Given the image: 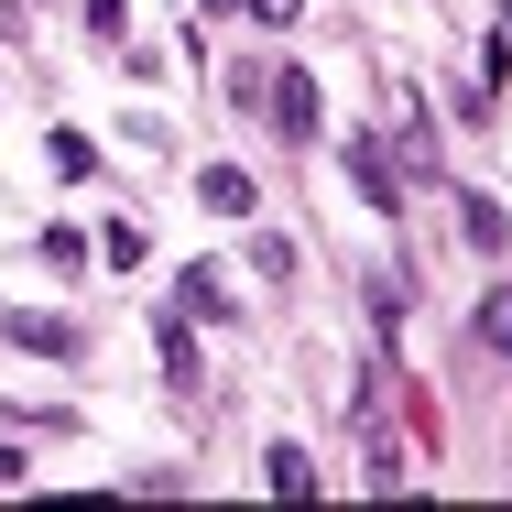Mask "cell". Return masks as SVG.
Masks as SVG:
<instances>
[{"mask_svg": "<svg viewBox=\"0 0 512 512\" xmlns=\"http://www.w3.org/2000/svg\"><path fill=\"white\" fill-rule=\"evenodd\" d=\"M197 197L218 207V218H251V207H262V186H251L240 164H207V175H197Z\"/></svg>", "mask_w": 512, "mask_h": 512, "instance_id": "cell-1", "label": "cell"}, {"mask_svg": "<svg viewBox=\"0 0 512 512\" xmlns=\"http://www.w3.org/2000/svg\"><path fill=\"white\" fill-rule=\"evenodd\" d=\"M262 120H273L284 142H306V131H316V77H284V88H273V109H262Z\"/></svg>", "mask_w": 512, "mask_h": 512, "instance_id": "cell-2", "label": "cell"}, {"mask_svg": "<svg viewBox=\"0 0 512 512\" xmlns=\"http://www.w3.org/2000/svg\"><path fill=\"white\" fill-rule=\"evenodd\" d=\"M11 349H33V360H77V327H66V316H11Z\"/></svg>", "mask_w": 512, "mask_h": 512, "instance_id": "cell-3", "label": "cell"}, {"mask_svg": "<svg viewBox=\"0 0 512 512\" xmlns=\"http://www.w3.org/2000/svg\"><path fill=\"white\" fill-rule=\"evenodd\" d=\"M349 175H360V197H371V207H404V197H393V153H382L371 131L349 142Z\"/></svg>", "mask_w": 512, "mask_h": 512, "instance_id": "cell-4", "label": "cell"}, {"mask_svg": "<svg viewBox=\"0 0 512 512\" xmlns=\"http://www.w3.org/2000/svg\"><path fill=\"white\" fill-rule=\"evenodd\" d=\"M458 229H469V251H502V240H512V218H502L491 197H469V207H458Z\"/></svg>", "mask_w": 512, "mask_h": 512, "instance_id": "cell-5", "label": "cell"}, {"mask_svg": "<svg viewBox=\"0 0 512 512\" xmlns=\"http://www.w3.org/2000/svg\"><path fill=\"white\" fill-rule=\"evenodd\" d=\"M175 295H186V316H229V284H218L207 262H186V284H175Z\"/></svg>", "mask_w": 512, "mask_h": 512, "instance_id": "cell-6", "label": "cell"}, {"mask_svg": "<svg viewBox=\"0 0 512 512\" xmlns=\"http://www.w3.org/2000/svg\"><path fill=\"white\" fill-rule=\"evenodd\" d=\"M480 349H502V360H512V284L480 295Z\"/></svg>", "mask_w": 512, "mask_h": 512, "instance_id": "cell-7", "label": "cell"}, {"mask_svg": "<svg viewBox=\"0 0 512 512\" xmlns=\"http://www.w3.org/2000/svg\"><path fill=\"white\" fill-rule=\"evenodd\" d=\"M262 480H273V491H284V502H306V491H316V469H306V447H273V469H262Z\"/></svg>", "mask_w": 512, "mask_h": 512, "instance_id": "cell-8", "label": "cell"}, {"mask_svg": "<svg viewBox=\"0 0 512 512\" xmlns=\"http://www.w3.org/2000/svg\"><path fill=\"white\" fill-rule=\"evenodd\" d=\"M164 371H175V382H197V338H186V316H164Z\"/></svg>", "mask_w": 512, "mask_h": 512, "instance_id": "cell-9", "label": "cell"}, {"mask_svg": "<svg viewBox=\"0 0 512 512\" xmlns=\"http://www.w3.org/2000/svg\"><path fill=\"white\" fill-rule=\"evenodd\" d=\"M120 11H131V0H88V22H99V33H120Z\"/></svg>", "mask_w": 512, "mask_h": 512, "instance_id": "cell-10", "label": "cell"}, {"mask_svg": "<svg viewBox=\"0 0 512 512\" xmlns=\"http://www.w3.org/2000/svg\"><path fill=\"white\" fill-rule=\"evenodd\" d=\"M251 11H262V22H295V0H251Z\"/></svg>", "mask_w": 512, "mask_h": 512, "instance_id": "cell-11", "label": "cell"}, {"mask_svg": "<svg viewBox=\"0 0 512 512\" xmlns=\"http://www.w3.org/2000/svg\"><path fill=\"white\" fill-rule=\"evenodd\" d=\"M11 480H22V458H11V447H0V491H11Z\"/></svg>", "mask_w": 512, "mask_h": 512, "instance_id": "cell-12", "label": "cell"}, {"mask_svg": "<svg viewBox=\"0 0 512 512\" xmlns=\"http://www.w3.org/2000/svg\"><path fill=\"white\" fill-rule=\"evenodd\" d=\"M502 33H512V11H502Z\"/></svg>", "mask_w": 512, "mask_h": 512, "instance_id": "cell-13", "label": "cell"}]
</instances>
